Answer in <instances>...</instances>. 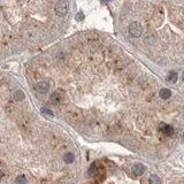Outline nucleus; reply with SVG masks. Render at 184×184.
<instances>
[{
  "mask_svg": "<svg viewBox=\"0 0 184 184\" xmlns=\"http://www.w3.org/2000/svg\"><path fill=\"white\" fill-rule=\"evenodd\" d=\"M69 11V2L68 0H59L55 5V13L57 15L60 16V17H63V16L67 15Z\"/></svg>",
  "mask_w": 184,
  "mask_h": 184,
  "instance_id": "f257e3e1",
  "label": "nucleus"
},
{
  "mask_svg": "<svg viewBox=\"0 0 184 184\" xmlns=\"http://www.w3.org/2000/svg\"><path fill=\"white\" fill-rule=\"evenodd\" d=\"M129 33L132 37H140L143 35V27L139 22H132L129 25Z\"/></svg>",
  "mask_w": 184,
  "mask_h": 184,
  "instance_id": "f03ea898",
  "label": "nucleus"
},
{
  "mask_svg": "<svg viewBox=\"0 0 184 184\" xmlns=\"http://www.w3.org/2000/svg\"><path fill=\"white\" fill-rule=\"evenodd\" d=\"M50 89V84L45 82V81H42V82H38L37 85H36V90L39 93H46Z\"/></svg>",
  "mask_w": 184,
  "mask_h": 184,
  "instance_id": "7ed1b4c3",
  "label": "nucleus"
},
{
  "mask_svg": "<svg viewBox=\"0 0 184 184\" xmlns=\"http://www.w3.org/2000/svg\"><path fill=\"white\" fill-rule=\"evenodd\" d=\"M132 171H134V174H135V175L140 176V175H143V174H144V171H145V167H144L142 163H136V165L132 167Z\"/></svg>",
  "mask_w": 184,
  "mask_h": 184,
  "instance_id": "20e7f679",
  "label": "nucleus"
},
{
  "mask_svg": "<svg viewBox=\"0 0 184 184\" xmlns=\"http://www.w3.org/2000/svg\"><path fill=\"white\" fill-rule=\"evenodd\" d=\"M50 100H51L52 104H59V103L61 101V94H60V92L57 91V92H54V93H52Z\"/></svg>",
  "mask_w": 184,
  "mask_h": 184,
  "instance_id": "39448f33",
  "label": "nucleus"
},
{
  "mask_svg": "<svg viewBox=\"0 0 184 184\" xmlns=\"http://www.w3.org/2000/svg\"><path fill=\"white\" fill-rule=\"evenodd\" d=\"M98 173H99L98 166H97L96 162H93L91 166H90V168H89V175L90 176H96V175H98Z\"/></svg>",
  "mask_w": 184,
  "mask_h": 184,
  "instance_id": "423d86ee",
  "label": "nucleus"
},
{
  "mask_svg": "<svg viewBox=\"0 0 184 184\" xmlns=\"http://www.w3.org/2000/svg\"><path fill=\"white\" fill-rule=\"evenodd\" d=\"M74 159H75L74 154L70 153V152L66 153L64 154V156H63V160H64V162H66V163H71V162L74 161Z\"/></svg>",
  "mask_w": 184,
  "mask_h": 184,
  "instance_id": "0eeeda50",
  "label": "nucleus"
},
{
  "mask_svg": "<svg viewBox=\"0 0 184 184\" xmlns=\"http://www.w3.org/2000/svg\"><path fill=\"white\" fill-rule=\"evenodd\" d=\"M170 96H171V92L169 91L168 89H161L160 90V97L162 99H168V98H170Z\"/></svg>",
  "mask_w": 184,
  "mask_h": 184,
  "instance_id": "6e6552de",
  "label": "nucleus"
},
{
  "mask_svg": "<svg viewBox=\"0 0 184 184\" xmlns=\"http://www.w3.org/2000/svg\"><path fill=\"white\" fill-rule=\"evenodd\" d=\"M162 130H163L165 135H167V136H171L174 134V128L171 125H165Z\"/></svg>",
  "mask_w": 184,
  "mask_h": 184,
  "instance_id": "1a4fd4ad",
  "label": "nucleus"
},
{
  "mask_svg": "<svg viewBox=\"0 0 184 184\" xmlns=\"http://www.w3.org/2000/svg\"><path fill=\"white\" fill-rule=\"evenodd\" d=\"M150 184H161V181H160L159 176L152 175V176L150 177Z\"/></svg>",
  "mask_w": 184,
  "mask_h": 184,
  "instance_id": "9d476101",
  "label": "nucleus"
},
{
  "mask_svg": "<svg viewBox=\"0 0 184 184\" xmlns=\"http://www.w3.org/2000/svg\"><path fill=\"white\" fill-rule=\"evenodd\" d=\"M15 184H27V178H25V176L21 175V176H18V177H16Z\"/></svg>",
  "mask_w": 184,
  "mask_h": 184,
  "instance_id": "9b49d317",
  "label": "nucleus"
},
{
  "mask_svg": "<svg viewBox=\"0 0 184 184\" xmlns=\"http://www.w3.org/2000/svg\"><path fill=\"white\" fill-rule=\"evenodd\" d=\"M167 79H168L169 82H171V83H175L176 81H177V74L176 73H170L167 77Z\"/></svg>",
  "mask_w": 184,
  "mask_h": 184,
  "instance_id": "f8f14e48",
  "label": "nucleus"
},
{
  "mask_svg": "<svg viewBox=\"0 0 184 184\" xmlns=\"http://www.w3.org/2000/svg\"><path fill=\"white\" fill-rule=\"evenodd\" d=\"M14 98H15L16 100H22L23 98H24V93L22 91H16L15 93H14Z\"/></svg>",
  "mask_w": 184,
  "mask_h": 184,
  "instance_id": "ddd939ff",
  "label": "nucleus"
},
{
  "mask_svg": "<svg viewBox=\"0 0 184 184\" xmlns=\"http://www.w3.org/2000/svg\"><path fill=\"white\" fill-rule=\"evenodd\" d=\"M42 112L46 114V115H50V116H53V112L52 110H50V109H47V108H43L42 109Z\"/></svg>",
  "mask_w": 184,
  "mask_h": 184,
  "instance_id": "4468645a",
  "label": "nucleus"
},
{
  "mask_svg": "<svg viewBox=\"0 0 184 184\" xmlns=\"http://www.w3.org/2000/svg\"><path fill=\"white\" fill-rule=\"evenodd\" d=\"M83 17H84V15H83V13L81 12V13H78V14L76 15V20L77 21H82V20H83Z\"/></svg>",
  "mask_w": 184,
  "mask_h": 184,
  "instance_id": "2eb2a0df",
  "label": "nucleus"
},
{
  "mask_svg": "<svg viewBox=\"0 0 184 184\" xmlns=\"http://www.w3.org/2000/svg\"><path fill=\"white\" fill-rule=\"evenodd\" d=\"M2 177V173H1V170H0V178Z\"/></svg>",
  "mask_w": 184,
  "mask_h": 184,
  "instance_id": "dca6fc26",
  "label": "nucleus"
}]
</instances>
